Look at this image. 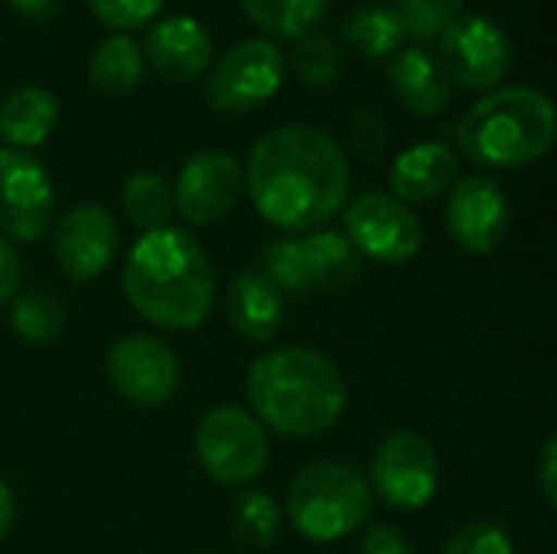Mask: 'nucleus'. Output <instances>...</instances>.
Here are the masks:
<instances>
[{
	"label": "nucleus",
	"mask_w": 557,
	"mask_h": 554,
	"mask_svg": "<svg viewBox=\"0 0 557 554\" xmlns=\"http://www.w3.org/2000/svg\"><path fill=\"white\" fill-rule=\"evenodd\" d=\"M248 193L261 219L284 232H317L349 196V160L320 127L268 131L248 157Z\"/></svg>",
	"instance_id": "nucleus-1"
},
{
	"label": "nucleus",
	"mask_w": 557,
	"mask_h": 554,
	"mask_svg": "<svg viewBox=\"0 0 557 554\" xmlns=\"http://www.w3.org/2000/svg\"><path fill=\"white\" fill-rule=\"evenodd\" d=\"M131 307L163 330H196L215 304V274L206 248L183 229L144 232L124 264Z\"/></svg>",
	"instance_id": "nucleus-2"
},
{
	"label": "nucleus",
	"mask_w": 557,
	"mask_h": 554,
	"mask_svg": "<svg viewBox=\"0 0 557 554\" xmlns=\"http://www.w3.org/2000/svg\"><path fill=\"white\" fill-rule=\"evenodd\" d=\"M248 402L255 418L284 438H317L346 411V379L317 349H271L248 369Z\"/></svg>",
	"instance_id": "nucleus-3"
},
{
	"label": "nucleus",
	"mask_w": 557,
	"mask_h": 554,
	"mask_svg": "<svg viewBox=\"0 0 557 554\" xmlns=\"http://www.w3.org/2000/svg\"><path fill=\"white\" fill-rule=\"evenodd\" d=\"M460 150L493 170L542 160L557 137L552 98L529 85H506L483 95L454 127Z\"/></svg>",
	"instance_id": "nucleus-4"
},
{
	"label": "nucleus",
	"mask_w": 557,
	"mask_h": 554,
	"mask_svg": "<svg viewBox=\"0 0 557 554\" xmlns=\"http://www.w3.org/2000/svg\"><path fill=\"white\" fill-rule=\"evenodd\" d=\"M369 513V480L343 460H317L304 467L287 490V516L310 542H339L366 526Z\"/></svg>",
	"instance_id": "nucleus-5"
},
{
	"label": "nucleus",
	"mask_w": 557,
	"mask_h": 554,
	"mask_svg": "<svg viewBox=\"0 0 557 554\" xmlns=\"http://www.w3.org/2000/svg\"><path fill=\"white\" fill-rule=\"evenodd\" d=\"M261 274L294 297L313 291H339L362 278L366 258L339 232H310L307 238H281L261 251Z\"/></svg>",
	"instance_id": "nucleus-6"
},
{
	"label": "nucleus",
	"mask_w": 557,
	"mask_h": 554,
	"mask_svg": "<svg viewBox=\"0 0 557 554\" xmlns=\"http://www.w3.org/2000/svg\"><path fill=\"white\" fill-rule=\"evenodd\" d=\"M196 454L215 483L245 487L264 473L271 447L264 424L255 415L235 405H222L202 415L196 428Z\"/></svg>",
	"instance_id": "nucleus-7"
},
{
	"label": "nucleus",
	"mask_w": 557,
	"mask_h": 554,
	"mask_svg": "<svg viewBox=\"0 0 557 554\" xmlns=\"http://www.w3.org/2000/svg\"><path fill=\"white\" fill-rule=\"evenodd\" d=\"M287 59L268 36L235 42L215 65H209L206 101L225 114H245L271 101L284 82Z\"/></svg>",
	"instance_id": "nucleus-8"
},
{
	"label": "nucleus",
	"mask_w": 557,
	"mask_h": 554,
	"mask_svg": "<svg viewBox=\"0 0 557 554\" xmlns=\"http://www.w3.org/2000/svg\"><path fill=\"white\" fill-rule=\"evenodd\" d=\"M437 59L454 85L486 91L506 78L512 65V46L506 29L490 16L460 13L437 39Z\"/></svg>",
	"instance_id": "nucleus-9"
},
{
	"label": "nucleus",
	"mask_w": 557,
	"mask_h": 554,
	"mask_svg": "<svg viewBox=\"0 0 557 554\" xmlns=\"http://www.w3.org/2000/svg\"><path fill=\"white\" fill-rule=\"evenodd\" d=\"M346 238L362 258L379 264H408L421 255L424 229L418 216L388 193H362L349 202Z\"/></svg>",
	"instance_id": "nucleus-10"
},
{
	"label": "nucleus",
	"mask_w": 557,
	"mask_h": 554,
	"mask_svg": "<svg viewBox=\"0 0 557 554\" xmlns=\"http://www.w3.org/2000/svg\"><path fill=\"white\" fill-rule=\"evenodd\" d=\"M437 454L434 444L414 431H395L382 441V447L372 457L369 470V490L385 506L395 509H421L437 493Z\"/></svg>",
	"instance_id": "nucleus-11"
},
{
	"label": "nucleus",
	"mask_w": 557,
	"mask_h": 554,
	"mask_svg": "<svg viewBox=\"0 0 557 554\" xmlns=\"http://www.w3.org/2000/svg\"><path fill=\"white\" fill-rule=\"evenodd\" d=\"M55 212V189L46 167L26 150L0 147V235L36 242Z\"/></svg>",
	"instance_id": "nucleus-12"
},
{
	"label": "nucleus",
	"mask_w": 557,
	"mask_h": 554,
	"mask_svg": "<svg viewBox=\"0 0 557 554\" xmlns=\"http://www.w3.org/2000/svg\"><path fill=\"white\" fill-rule=\"evenodd\" d=\"M104 372L111 389L140 408H157L176 395L180 362L173 349L153 336H124L108 349Z\"/></svg>",
	"instance_id": "nucleus-13"
},
{
	"label": "nucleus",
	"mask_w": 557,
	"mask_h": 554,
	"mask_svg": "<svg viewBox=\"0 0 557 554\" xmlns=\"http://www.w3.org/2000/svg\"><path fill=\"white\" fill-rule=\"evenodd\" d=\"M242 189V163L228 150H202L183 163L173 186V209L189 225H212L238 206Z\"/></svg>",
	"instance_id": "nucleus-14"
},
{
	"label": "nucleus",
	"mask_w": 557,
	"mask_h": 554,
	"mask_svg": "<svg viewBox=\"0 0 557 554\" xmlns=\"http://www.w3.org/2000/svg\"><path fill=\"white\" fill-rule=\"evenodd\" d=\"M444 222L450 238L463 251L490 255L509 235V222H512L509 196L490 176H463L450 186Z\"/></svg>",
	"instance_id": "nucleus-15"
},
{
	"label": "nucleus",
	"mask_w": 557,
	"mask_h": 554,
	"mask_svg": "<svg viewBox=\"0 0 557 554\" xmlns=\"http://www.w3.org/2000/svg\"><path fill=\"white\" fill-rule=\"evenodd\" d=\"M117 251V225L108 209L95 202L72 206L52 235V255L65 278L91 281L108 271Z\"/></svg>",
	"instance_id": "nucleus-16"
},
{
	"label": "nucleus",
	"mask_w": 557,
	"mask_h": 554,
	"mask_svg": "<svg viewBox=\"0 0 557 554\" xmlns=\"http://www.w3.org/2000/svg\"><path fill=\"white\" fill-rule=\"evenodd\" d=\"M140 56L170 82H193L212 65V36L193 16H166L147 33Z\"/></svg>",
	"instance_id": "nucleus-17"
},
{
	"label": "nucleus",
	"mask_w": 557,
	"mask_h": 554,
	"mask_svg": "<svg viewBox=\"0 0 557 554\" xmlns=\"http://www.w3.org/2000/svg\"><path fill=\"white\" fill-rule=\"evenodd\" d=\"M388 82L398 98V104L418 118L441 114L450 104L454 82L447 78L441 59L421 46L398 49L388 62Z\"/></svg>",
	"instance_id": "nucleus-18"
},
{
	"label": "nucleus",
	"mask_w": 557,
	"mask_h": 554,
	"mask_svg": "<svg viewBox=\"0 0 557 554\" xmlns=\"http://www.w3.org/2000/svg\"><path fill=\"white\" fill-rule=\"evenodd\" d=\"M457 153L447 144H414L408 150H401L392 163L388 173V186L392 196L405 206L411 202H431L437 196H444L454 180H457Z\"/></svg>",
	"instance_id": "nucleus-19"
},
{
	"label": "nucleus",
	"mask_w": 557,
	"mask_h": 554,
	"mask_svg": "<svg viewBox=\"0 0 557 554\" xmlns=\"http://www.w3.org/2000/svg\"><path fill=\"white\" fill-rule=\"evenodd\" d=\"M225 317L238 336L251 343H271L287 317L284 294L261 271L238 274L225 291Z\"/></svg>",
	"instance_id": "nucleus-20"
},
{
	"label": "nucleus",
	"mask_w": 557,
	"mask_h": 554,
	"mask_svg": "<svg viewBox=\"0 0 557 554\" xmlns=\"http://www.w3.org/2000/svg\"><path fill=\"white\" fill-rule=\"evenodd\" d=\"M59 124V101L42 85H23L0 104V140L10 150L39 147Z\"/></svg>",
	"instance_id": "nucleus-21"
},
{
	"label": "nucleus",
	"mask_w": 557,
	"mask_h": 554,
	"mask_svg": "<svg viewBox=\"0 0 557 554\" xmlns=\"http://www.w3.org/2000/svg\"><path fill=\"white\" fill-rule=\"evenodd\" d=\"M88 78L104 95H131L144 78V56L140 46L127 33H114L98 42V49L88 59Z\"/></svg>",
	"instance_id": "nucleus-22"
},
{
	"label": "nucleus",
	"mask_w": 557,
	"mask_h": 554,
	"mask_svg": "<svg viewBox=\"0 0 557 554\" xmlns=\"http://www.w3.org/2000/svg\"><path fill=\"white\" fill-rule=\"evenodd\" d=\"M339 36L356 52H362L369 59H385L401 49L405 29H401L398 13L392 10V3H362L343 20Z\"/></svg>",
	"instance_id": "nucleus-23"
},
{
	"label": "nucleus",
	"mask_w": 557,
	"mask_h": 554,
	"mask_svg": "<svg viewBox=\"0 0 557 554\" xmlns=\"http://www.w3.org/2000/svg\"><path fill=\"white\" fill-rule=\"evenodd\" d=\"M245 16L274 39H297L326 16L333 0H238Z\"/></svg>",
	"instance_id": "nucleus-24"
},
{
	"label": "nucleus",
	"mask_w": 557,
	"mask_h": 554,
	"mask_svg": "<svg viewBox=\"0 0 557 554\" xmlns=\"http://www.w3.org/2000/svg\"><path fill=\"white\" fill-rule=\"evenodd\" d=\"M10 327L13 333L23 340V343H33V346H49L62 336L65 330V307L59 297H52L49 291H23V294H13V304H10Z\"/></svg>",
	"instance_id": "nucleus-25"
},
{
	"label": "nucleus",
	"mask_w": 557,
	"mask_h": 554,
	"mask_svg": "<svg viewBox=\"0 0 557 554\" xmlns=\"http://www.w3.org/2000/svg\"><path fill=\"white\" fill-rule=\"evenodd\" d=\"M121 209L131 219V225H137L144 232H157V229L170 225L173 193L160 173L140 170V173L127 176V183L121 189Z\"/></svg>",
	"instance_id": "nucleus-26"
},
{
	"label": "nucleus",
	"mask_w": 557,
	"mask_h": 554,
	"mask_svg": "<svg viewBox=\"0 0 557 554\" xmlns=\"http://www.w3.org/2000/svg\"><path fill=\"white\" fill-rule=\"evenodd\" d=\"M290 69L310 88H330L343 75V49L330 33L310 29L290 46Z\"/></svg>",
	"instance_id": "nucleus-27"
},
{
	"label": "nucleus",
	"mask_w": 557,
	"mask_h": 554,
	"mask_svg": "<svg viewBox=\"0 0 557 554\" xmlns=\"http://www.w3.org/2000/svg\"><path fill=\"white\" fill-rule=\"evenodd\" d=\"M392 10L398 13L405 36L424 49L428 42H437L463 13V0H392Z\"/></svg>",
	"instance_id": "nucleus-28"
},
{
	"label": "nucleus",
	"mask_w": 557,
	"mask_h": 554,
	"mask_svg": "<svg viewBox=\"0 0 557 554\" xmlns=\"http://www.w3.org/2000/svg\"><path fill=\"white\" fill-rule=\"evenodd\" d=\"M235 539L248 549H268L281 535V509L268 493H245L232 509Z\"/></svg>",
	"instance_id": "nucleus-29"
},
{
	"label": "nucleus",
	"mask_w": 557,
	"mask_h": 554,
	"mask_svg": "<svg viewBox=\"0 0 557 554\" xmlns=\"http://www.w3.org/2000/svg\"><path fill=\"white\" fill-rule=\"evenodd\" d=\"M85 3L104 26L117 33L137 29L163 10V0H85Z\"/></svg>",
	"instance_id": "nucleus-30"
},
{
	"label": "nucleus",
	"mask_w": 557,
	"mask_h": 554,
	"mask_svg": "<svg viewBox=\"0 0 557 554\" xmlns=\"http://www.w3.org/2000/svg\"><path fill=\"white\" fill-rule=\"evenodd\" d=\"M444 554H516L512 539L496 522H470L450 535Z\"/></svg>",
	"instance_id": "nucleus-31"
},
{
	"label": "nucleus",
	"mask_w": 557,
	"mask_h": 554,
	"mask_svg": "<svg viewBox=\"0 0 557 554\" xmlns=\"http://www.w3.org/2000/svg\"><path fill=\"white\" fill-rule=\"evenodd\" d=\"M349 140L356 147V153L362 160H379L388 147V124L379 111H356L352 124H349Z\"/></svg>",
	"instance_id": "nucleus-32"
},
{
	"label": "nucleus",
	"mask_w": 557,
	"mask_h": 554,
	"mask_svg": "<svg viewBox=\"0 0 557 554\" xmlns=\"http://www.w3.org/2000/svg\"><path fill=\"white\" fill-rule=\"evenodd\" d=\"M362 554H414V545L405 532H398L388 522H375L362 535Z\"/></svg>",
	"instance_id": "nucleus-33"
},
{
	"label": "nucleus",
	"mask_w": 557,
	"mask_h": 554,
	"mask_svg": "<svg viewBox=\"0 0 557 554\" xmlns=\"http://www.w3.org/2000/svg\"><path fill=\"white\" fill-rule=\"evenodd\" d=\"M16 287H20V258L13 245L0 235V307L13 300Z\"/></svg>",
	"instance_id": "nucleus-34"
},
{
	"label": "nucleus",
	"mask_w": 557,
	"mask_h": 554,
	"mask_svg": "<svg viewBox=\"0 0 557 554\" xmlns=\"http://www.w3.org/2000/svg\"><path fill=\"white\" fill-rule=\"evenodd\" d=\"M539 483H542V496L548 503V509L557 506V441L548 438L539 457Z\"/></svg>",
	"instance_id": "nucleus-35"
},
{
	"label": "nucleus",
	"mask_w": 557,
	"mask_h": 554,
	"mask_svg": "<svg viewBox=\"0 0 557 554\" xmlns=\"http://www.w3.org/2000/svg\"><path fill=\"white\" fill-rule=\"evenodd\" d=\"M7 3L26 20H52L65 7V0H7Z\"/></svg>",
	"instance_id": "nucleus-36"
},
{
	"label": "nucleus",
	"mask_w": 557,
	"mask_h": 554,
	"mask_svg": "<svg viewBox=\"0 0 557 554\" xmlns=\"http://www.w3.org/2000/svg\"><path fill=\"white\" fill-rule=\"evenodd\" d=\"M13 513H16L13 493H10V487L0 480V539L10 532V526H13Z\"/></svg>",
	"instance_id": "nucleus-37"
}]
</instances>
